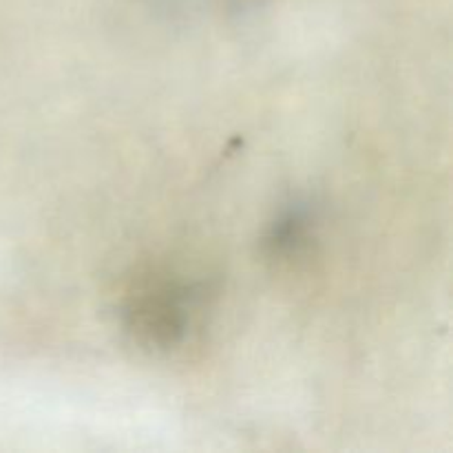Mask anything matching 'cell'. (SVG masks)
<instances>
[{
  "instance_id": "1",
  "label": "cell",
  "mask_w": 453,
  "mask_h": 453,
  "mask_svg": "<svg viewBox=\"0 0 453 453\" xmlns=\"http://www.w3.org/2000/svg\"><path fill=\"white\" fill-rule=\"evenodd\" d=\"M203 299V283L146 277L127 295L122 305L124 327L142 348L168 352L184 343Z\"/></svg>"
},
{
  "instance_id": "2",
  "label": "cell",
  "mask_w": 453,
  "mask_h": 453,
  "mask_svg": "<svg viewBox=\"0 0 453 453\" xmlns=\"http://www.w3.org/2000/svg\"><path fill=\"white\" fill-rule=\"evenodd\" d=\"M312 219L308 203H292L290 208H286L268 230V237H265L268 255L279 257V259H290L299 255L308 246Z\"/></svg>"
}]
</instances>
